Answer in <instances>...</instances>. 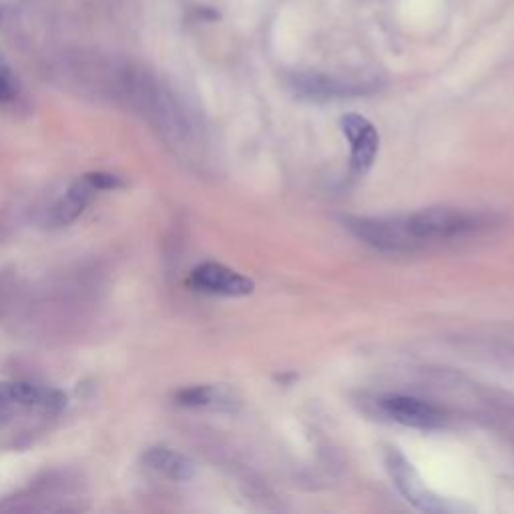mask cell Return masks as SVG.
Returning a JSON list of instances; mask_svg holds the SVG:
<instances>
[{
	"instance_id": "obj_1",
	"label": "cell",
	"mask_w": 514,
	"mask_h": 514,
	"mask_svg": "<svg viewBox=\"0 0 514 514\" xmlns=\"http://www.w3.org/2000/svg\"><path fill=\"white\" fill-rule=\"evenodd\" d=\"M494 217L462 207H428L400 217H370L364 225L368 245L384 251H414L478 235Z\"/></svg>"
},
{
	"instance_id": "obj_2",
	"label": "cell",
	"mask_w": 514,
	"mask_h": 514,
	"mask_svg": "<svg viewBox=\"0 0 514 514\" xmlns=\"http://www.w3.org/2000/svg\"><path fill=\"white\" fill-rule=\"evenodd\" d=\"M386 466H388V472H390L396 488L418 510L434 512V514L470 512L468 506L454 502L450 498H444V496L436 494L432 488H428L426 482L422 480V476L418 474V470L398 450H392V448L388 450Z\"/></svg>"
},
{
	"instance_id": "obj_3",
	"label": "cell",
	"mask_w": 514,
	"mask_h": 514,
	"mask_svg": "<svg viewBox=\"0 0 514 514\" xmlns=\"http://www.w3.org/2000/svg\"><path fill=\"white\" fill-rule=\"evenodd\" d=\"M65 392L31 382H3L0 384V410H39L45 414H59L67 408Z\"/></svg>"
},
{
	"instance_id": "obj_4",
	"label": "cell",
	"mask_w": 514,
	"mask_h": 514,
	"mask_svg": "<svg viewBox=\"0 0 514 514\" xmlns=\"http://www.w3.org/2000/svg\"><path fill=\"white\" fill-rule=\"evenodd\" d=\"M342 131L350 141V149H352V155H350L352 173L356 177H362L370 171V167L376 161V155L380 149V135L368 119L354 113L342 119Z\"/></svg>"
},
{
	"instance_id": "obj_5",
	"label": "cell",
	"mask_w": 514,
	"mask_h": 514,
	"mask_svg": "<svg viewBox=\"0 0 514 514\" xmlns=\"http://www.w3.org/2000/svg\"><path fill=\"white\" fill-rule=\"evenodd\" d=\"M191 286L199 292L227 298H243L253 294L255 290V284L249 278L215 262H205L197 266L191 272Z\"/></svg>"
},
{
	"instance_id": "obj_6",
	"label": "cell",
	"mask_w": 514,
	"mask_h": 514,
	"mask_svg": "<svg viewBox=\"0 0 514 514\" xmlns=\"http://www.w3.org/2000/svg\"><path fill=\"white\" fill-rule=\"evenodd\" d=\"M388 418L420 430H436L446 424V412L414 396H390L382 400Z\"/></svg>"
},
{
	"instance_id": "obj_7",
	"label": "cell",
	"mask_w": 514,
	"mask_h": 514,
	"mask_svg": "<svg viewBox=\"0 0 514 514\" xmlns=\"http://www.w3.org/2000/svg\"><path fill=\"white\" fill-rule=\"evenodd\" d=\"M97 187L91 183V179L87 175H83L81 179H77L63 197H59V201L51 207L49 211V219L47 223L51 227H67L73 221H77L83 211L91 205L93 197L97 195Z\"/></svg>"
},
{
	"instance_id": "obj_8",
	"label": "cell",
	"mask_w": 514,
	"mask_h": 514,
	"mask_svg": "<svg viewBox=\"0 0 514 514\" xmlns=\"http://www.w3.org/2000/svg\"><path fill=\"white\" fill-rule=\"evenodd\" d=\"M143 462L155 470L157 474L173 480V482H187L195 476V464L175 448L165 444L149 446L143 452Z\"/></svg>"
},
{
	"instance_id": "obj_9",
	"label": "cell",
	"mask_w": 514,
	"mask_h": 514,
	"mask_svg": "<svg viewBox=\"0 0 514 514\" xmlns=\"http://www.w3.org/2000/svg\"><path fill=\"white\" fill-rule=\"evenodd\" d=\"M294 91L304 97V99H314V101H326V99H340V97H352L364 93L360 85H350L326 75L318 73H306V75H296L294 81Z\"/></svg>"
},
{
	"instance_id": "obj_10",
	"label": "cell",
	"mask_w": 514,
	"mask_h": 514,
	"mask_svg": "<svg viewBox=\"0 0 514 514\" xmlns=\"http://www.w3.org/2000/svg\"><path fill=\"white\" fill-rule=\"evenodd\" d=\"M177 404L189 408H229L231 400L215 386H191L175 394Z\"/></svg>"
},
{
	"instance_id": "obj_11",
	"label": "cell",
	"mask_w": 514,
	"mask_h": 514,
	"mask_svg": "<svg viewBox=\"0 0 514 514\" xmlns=\"http://www.w3.org/2000/svg\"><path fill=\"white\" fill-rule=\"evenodd\" d=\"M19 95V81L11 65L0 55V103H11Z\"/></svg>"
},
{
	"instance_id": "obj_12",
	"label": "cell",
	"mask_w": 514,
	"mask_h": 514,
	"mask_svg": "<svg viewBox=\"0 0 514 514\" xmlns=\"http://www.w3.org/2000/svg\"><path fill=\"white\" fill-rule=\"evenodd\" d=\"M87 177L91 179V183L99 189V191H115V189H123L127 183L123 177L115 175V173H107V171H95V173H87Z\"/></svg>"
}]
</instances>
